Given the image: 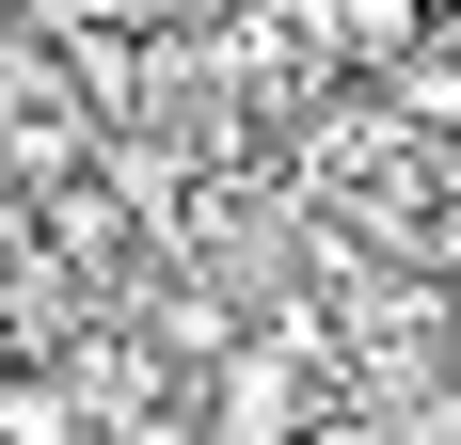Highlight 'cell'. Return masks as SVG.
<instances>
[{
	"label": "cell",
	"mask_w": 461,
	"mask_h": 445,
	"mask_svg": "<svg viewBox=\"0 0 461 445\" xmlns=\"http://www.w3.org/2000/svg\"><path fill=\"white\" fill-rule=\"evenodd\" d=\"M429 255H446V270H461V207H446V222H429Z\"/></svg>",
	"instance_id": "obj_3"
},
{
	"label": "cell",
	"mask_w": 461,
	"mask_h": 445,
	"mask_svg": "<svg viewBox=\"0 0 461 445\" xmlns=\"http://www.w3.org/2000/svg\"><path fill=\"white\" fill-rule=\"evenodd\" d=\"M207 413H223V430H286V366H271V350H239L223 382H207Z\"/></svg>",
	"instance_id": "obj_1"
},
{
	"label": "cell",
	"mask_w": 461,
	"mask_h": 445,
	"mask_svg": "<svg viewBox=\"0 0 461 445\" xmlns=\"http://www.w3.org/2000/svg\"><path fill=\"white\" fill-rule=\"evenodd\" d=\"M64 413H80V398H64L48 366H0V430H16V445H48V430H64Z\"/></svg>",
	"instance_id": "obj_2"
},
{
	"label": "cell",
	"mask_w": 461,
	"mask_h": 445,
	"mask_svg": "<svg viewBox=\"0 0 461 445\" xmlns=\"http://www.w3.org/2000/svg\"><path fill=\"white\" fill-rule=\"evenodd\" d=\"M446 366H461V334H446Z\"/></svg>",
	"instance_id": "obj_4"
}]
</instances>
